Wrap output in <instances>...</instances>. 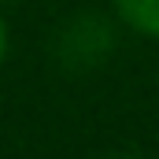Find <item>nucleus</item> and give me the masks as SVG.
<instances>
[{"label": "nucleus", "instance_id": "nucleus-2", "mask_svg": "<svg viewBox=\"0 0 159 159\" xmlns=\"http://www.w3.org/2000/svg\"><path fill=\"white\" fill-rule=\"evenodd\" d=\"M115 11L129 30L159 41V0H115Z\"/></svg>", "mask_w": 159, "mask_h": 159}, {"label": "nucleus", "instance_id": "nucleus-1", "mask_svg": "<svg viewBox=\"0 0 159 159\" xmlns=\"http://www.w3.org/2000/svg\"><path fill=\"white\" fill-rule=\"evenodd\" d=\"M115 48V26L111 19L96 15V11H85L74 15L70 22H63L59 37H56V56L67 70H93L100 67Z\"/></svg>", "mask_w": 159, "mask_h": 159}, {"label": "nucleus", "instance_id": "nucleus-3", "mask_svg": "<svg viewBox=\"0 0 159 159\" xmlns=\"http://www.w3.org/2000/svg\"><path fill=\"white\" fill-rule=\"evenodd\" d=\"M4 56H7V26L0 19V63H4Z\"/></svg>", "mask_w": 159, "mask_h": 159}, {"label": "nucleus", "instance_id": "nucleus-4", "mask_svg": "<svg viewBox=\"0 0 159 159\" xmlns=\"http://www.w3.org/2000/svg\"><path fill=\"white\" fill-rule=\"evenodd\" d=\"M111 159H133V156H111Z\"/></svg>", "mask_w": 159, "mask_h": 159}]
</instances>
